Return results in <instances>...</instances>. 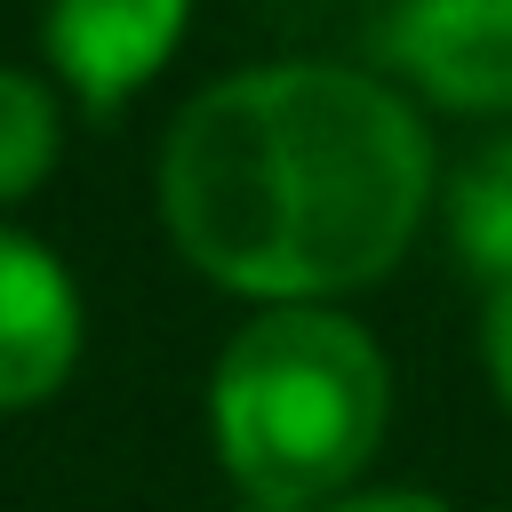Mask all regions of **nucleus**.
Listing matches in <instances>:
<instances>
[{
  "instance_id": "nucleus-5",
  "label": "nucleus",
  "mask_w": 512,
  "mask_h": 512,
  "mask_svg": "<svg viewBox=\"0 0 512 512\" xmlns=\"http://www.w3.org/2000/svg\"><path fill=\"white\" fill-rule=\"evenodd\" d=\"M72 360H80V288L64 256L0 224V416L64 392Z\"/></svg>"
},
{
  "instance_id": "nucleus-6",
  "label": "nucleus",
  "mask_w": 512,
  "mask_h": 512,
  "mask_svg": "<svg viewBox=\"0 0 512 512\" xmlns=\"http://www.w3.org/2000/svg\"><path fill=\"white\" fill-rule=\"evenodd\" d=\"M448 232L488 288H512V136H488L448 176Z\"/></svg>"
},
{
  "instance_id": "nucleus-1",
  "label": "nucleus",
  "mask_w": 512,
  "mask_h": 512,
  "mask_svg": "<svg viewBox=\"0 0 512 512\" xmlns=\"http://www.w3.org/2000/svg\"><path fill=\"white\" fill-rule=\"evenodd\" d=\"M432 176V128L384 72L280 56L168 120L160 224L192 272L264 312L328 304L408 256Z\"/></svg>"
},
{
  "instance_id": "nucleus-2",
  "label": "nucleus",
  "mask_w": 512,
  "mask_h": 512,
  "mask_svg": "<svg viewBox=\"0 0 512 512\" xmlns=\"http://www.w3.org/2000/svg\"><path fill=\"white\" fill-rule=\"evenodd\" d=\"M384 416H392V360L360 320L328 304L256 312L216 352L208 376L216 456L232 488L264 512L336 504L376 456Z\"/></svg>"
},
{
  "instance_id": "nucleus-7",
  "label": "nucleus",
  "mask_w": 512,
  "mask_h": 512,
  "mask_svg": "<svg viewBox=\"0 0 512 512\" xmlns=\"http://www.w3.org/2000/svg\"><path fill=\"white\" fill-rule=\"evenodd\" d=\"M64 152V112H56V88L24 64H0V224L16 200H32L48 184Z\"/></svg>"
},
{
  "instance_id": "nucleus-9",
  "label": "nucleus",
  "mask_w": 512,
  "mask_h": 512,
  "mask_svg": "<svg viewBox=\"0 0 512 512\" xmlns=\"http://www.w3.org/2000/svg\"><path fill=\"white\" fill-rule=\"evenodd\" d=\"M320 512H456V504L432 496V488H360V496H336Z\"/></svg>"
},
{
  "instance_id": "nucleus-3",
  "label": "nucleus",
  "mask_w": 512,
  "mask_h": 512,
  "mask_svg": "<svg viewBox=\"0 0 512 512\" xmlns=\"http://www.w3.org/2000/svg\"><path fill=\"white\" fill-rule=\"evenodd\" d=\"M376 64L440 112H512V0H392Z\"/></svg>"
},
{
  "instance_id": "nucleus-8",
  "label": "nucleus",
  "mask_w": 512,
  "mask_h": 512,
  "mask_svg": "<svg viewBox=\"0 0 512 512\" xmlns=\"http://www.w3.org/2000/svg\"><path fill=\"white\" fill-rule=\"evenodd\" d=\"M480 360H488L496 400L512 408V288H488V312H480Z\"/></svg>"
},
{
  "instance_id": "nucleus-4",
  "label": "nucleus",
  "mask_w": 512,
  "mask_h": 512,
  "mask_svg": "<svg viewBox=\"0 0 512 512\" xmlns=\"http://www.w3.org/2000/svg\"><path fill=\"white\" fill-rule=\"evenodd\" d=\"M184 24H192V0H48L40 56L88 112H120L136 88L160 80Z\"/></svg>"
}]
</instances>
